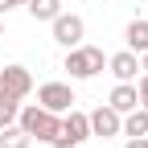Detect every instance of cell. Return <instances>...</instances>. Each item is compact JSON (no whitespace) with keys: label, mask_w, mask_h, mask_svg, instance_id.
<instances>
[{"label":"cell","mask_w":148,"mask_h":148,"mask_svg":"<svg viewBox=\"0 0 148 148\" xmlns=\"http://www.w3.org/2000/svg\"><path fill=\"white\" fill-rule=\"evenodd\" d=\"M16 123L25 127V136H29V140L49 144L53 136H58V127H62V115L45 111L41 103H29V107H21V111H16Z\"/></svg>","instance_id":"obj_1"},{"label":"cell","mask_w":148,"mask_h":148,"mask_svg":"<svg viewBox=\"0 0 148 148\" xmlns=\"http://www.w3.org/2000/svg\"><path fill=\"white\" fill-rule=\"evenodd\" d=\"M103 66H107V53L99 45H74L62 58V70H70V78H95Z\"/></svg>","instance_id":"obj_2"},{"label":"cell","mask_w":148,"mask_h":148,"mask_svg":"<svg viewBox=\"0 0 148 148\" xmlns=\"http://www.w3.org/2000/svg\"><path fill=\"white\" fill-rule=\"evenodd\" d=\"M86 136H90L86 111L70 107V111H62V127H58V136H53L49 144H53V148H74V144H86Z\"/></svg>","instance_id":"obj_3"},{"label":"cell","mask_w":148,"mask_h":148,"mask_svg":"<svg viewBox=\"0 0 148 148\" xmlns=\"http://www.w3.org/2000/svg\"><path fill=\"white\" fill-rule=\"evenodd\" d=\"M49 29H53V41H58L62 49H74V45H82V37H86V21L78 12H58L49 21Z\"/></svg>","instance_id":"obj_4"},{"label":"cell","mask_w":148,"mask_h":148,"mask_svg":"<svg viewBox=\"0 0 148 148\" xmlns=\"http://www.w3.org/2000/svg\"><path fill=\"white\" fill-rule=\"evenodd\" d=\"M37 103H41L45 111H53V115H62V111H70L74 103V86L70 82H41L37 86Z\"/></svg>","instance_id":"obj_5"},{"label":"cell","mask_w":148,"mask_h":148,"mask_svg":"<svg viewBox=\"0 0 148 148\" xmlns=\"http://www.w3.org/2000/svg\"><path fill=\"white\" fill-rule=\"evenodd\" d=\"M0 90L12 99H29L33 95V74L25 66H0Z\"/></svg>","instance_id":"obj_6"},{"label":"cell","mask_w":148,"mask_h":148,"mask_svg":"<svg viewBox=\"0 0 148 148\" xmlns=\"http://www.w3.org/2000/svg\"><path fill=\"white\" fill-rule=\"evenodd\" d=\"M86 123H90V136H119V123H123V115H119V111L115 107H95V111H90V115H86Z\"/></svg>","instance_id":"obj_7"},{"label":"cell","mask_w":148,"mask_h":148,"mask_svg":"<svg viewBox=\"0 0 148 148\" xmlns=\"http://www.w3.org/2000/svg\"><path fill=\"white\" fill-rule=\"evenodd\" d=\"M107 70L115 74V82H136L140 53H132V49H119V53H111V58H107Z\"/></svg>","instance_id":"obj_8"},{"label":"cell","mask_w":148,"mask_h":148,"mask_svg":"<svg viewBox=\"0 0 148 148\" xmlns=\"http://www.w3.org/2000/svg\"><path fill=\"white\" fill-rule=\"evenodd\" d=\"M107 107H115L119 115H127L132 107H140V95H136V82H115V90H111Z\"/></svg>","instance_id":"obj_9"},{"label":"cell","mask_w":148,"mask_h":148,"mask_svg":"<svg viewBox=\"0 0 148 148\" xmlns=\"http://www.w3.org/2000/svg\"><path fill=\"white\" fill-rule=\"evenodd\" d=\"M123 41H127V49H132V53L148 49V16H140V21H132V25L123 29Z\"/></svg>","instance_id":"obj_10"},{"label":"cell","mask_w":148,"mask_h":148,"mask_svg":"<svg viewBox=\"0 0 148 148\" xmlns=\"http://www.w3.org/2000/svg\"><path fill=\"white\" fill-rule=\"evenodd\" d=\"M119 132H123V136H148V111H144V107H132V111L123 115Z\"/></svg>","instance_id":"obj_11"},{"label":"cell","mask_w":148,"mask_h":148,"mask_svg":"<svg viewBox=\"0 0 148 148\" xmlns=\"http://www.w3.org/2000/svg\"><path fill=\"white\" fill-rule=\"evenodd\" d=\"M25 8H29L33 21H53L62 12V0H25Z\"/></svg>","instance_id":"obj_12"},{"label":"cell","mask_w":148,"mask_h":148,"mask_svg":"<svg viewBox=\"0 0 148 148\" xmlns=\"http://www.w3.org/2000/svg\"><path fill=\"white\" fill-rule=\"evenodd\" d=\"M33 140L25 136V127L21 123H8V127H0V148H29Z\"/></svg>","instance_id":"obj_13"},{"label":"cell","mask_w":148,"mask_h":148,"mask_svg":"<svg viewBox=\"0 0 148 148\" xmlns=\"http://www.w3.org/2000/svg\"><path fill=\"white\" fill-rule=\"evenodd\" d=\"M16 111H21V99H12V95H4V90H0V127L16 123Z\"/></svg>","instance_id":"obj_14"},{"label":"cell","mask_w":148,"mask_h":148,"mask_svg":"<svg viewBox=\"0 0 148 148\" xmlns=\"http://www.w3.org/2000/svg\"><path fill=\"white\" fill-rule=\"evenodd\" d=\"M136 95H140V107L148 111V74H140V82H136Z\"/></svg>","instance_id":"obj_15"},{"label":"cell","mask_w":148,"mask_h":148,"mask_svg":"<svg viewBox=\"0 0 148 148\" xmlns=\"http://www.w3.org/2000/svg\"><path fill=\"white\" fill-rule=\"evenodd\" d=\"M123 148H148V136H127Z\"/></svg>","instance_id":"obj_16"},{"label":"cell","mask_w":148,"mask_h":148,"mask_svg":"<svg viewBox=\"0 0 148 148\" xmlns=\"http://www.w3.org/2000/svg\"><path fill=\"white\" fill-rule=\"evenodd\" d=\"M21 4H25V0H0V16L12 12V8H21Z\"/></svg>","instance_id":"obj_17"},{"label":"cell","mask_w":148,"mask_h":148,"mask_svg":"<svg viewBox=\"0 0 148 148\" xmlns=\"http://www.w3.org/2000/svg\"><path fill=\"white\" fill-rule=\"evenodd\" d=\"M140 70L148 74V49H140Z\"/></svg>","instance_id":"obj_18"},{"label":"cell","mask_w":148,"mask_h":148,"mask_svg":"<svg viewBox=\"0 0 148 148\" xmlns=\"http://www.w3.org/2000/svg\"><path fill=\"white\" fill-rule=\"evenodd\" d=\"M0 37H4V16H0Z\"/></svg>","instance_id":"obj_19"},{"label":"cell","mask_w":148,"mask_h":148,"mask_svg":"<svg viewBox=\"0 0 148 148\" xmlns=\"http://www.w3.org/2000/svg\"><path fill=\"white\" fill-rule=\"evenodd\" d=\"M74 148H82V144H74Z\"/></svg>","instance_id":"obj_20"}]
</instances>
